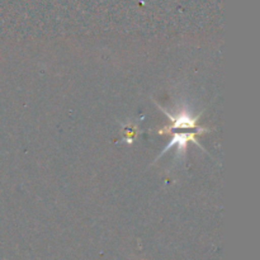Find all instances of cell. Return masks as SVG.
Segmentation results:
<instances>
[{
	"label": "cell",
	"instance_id": "obj_2",
	"mask_svg": "<svg viewBox=\"0 0 260 260\" xmlns=\"http://www.w3.org/2000/svg\"><path fill=\"white\" fill-rule=\"evenodd\" d=\"M196 134H175L174 137H173L172 141L167 145L164 150H162L161 154L159 156H162L167 151H169V149H172L173 146H177L178 147V152H185V147H187V144L189 141L196 142L197 145H200V142L197 140H194Z\"/></svg>",
	"mask_w": 260,
	"mask_h": 260
},
{
	"label": "cell",
	"instance_id": "obj_1",
	"mask_svg": "<svg viewBox=\"0 0 260 260\" xmlns=\"http://www.w3.org/2000/svg\"><path fill=\"white\" fill-rule=\"evenodd\" d=\"M159 108H161V107L159 106ZM161 111L164 112V113L168 116V118L173 122V126L169 127V128H197L198 116L193 117L192 114H190V112L185 111V109H182V111H180V113L178 112L177 116H172V114H170L167 109L161 108ZM169 128H167V129H169Z\"/></svg>",
	"mask_w": 260,
	"mask_h": 260
}]
</instances>
